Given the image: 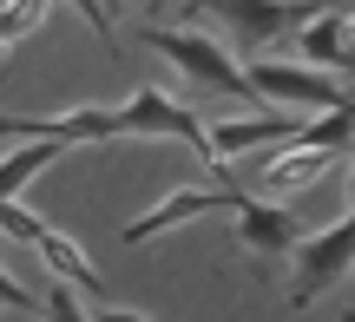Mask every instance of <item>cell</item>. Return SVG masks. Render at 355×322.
Listing matches in <instances>:
<instances>
[{
	"instance_id": "6da1fadb",
	"label": "cell",
	"mask_w": 355,
	"mask_h": 322,
	"mask_svg": "<svg viewBox=\"0 0 355 322\" xmlns=\"http://www.w3.org/2000/svg\"><path fill=\"white\" fill-rule=\"evenodd\" d=\"M322 0H184V20L224 26V39L237 46V60L263 53L270 39H290L303 20H316Z\"/></svg>"
},
{
	"instance_id": "7a4b0ae2",
	"label": "cell",
	"mask_w": 355,
	"mask_h": 322,
	"mask_svg": "<svg viewBox=\"0 0 355 322\" xmlns=\"http://www.w3.org/2000/svg\"><path fill=\"white\" fill-rule=\"evenodd\" d=\"M139 39H145L152 53H165V60H171L198 92H217V99H237V105H263V99H257V86H250V73H243V60H237L230 46H217V39L191 33V26H178V33H165V26H145Z\"/></svg>"
},
{
	"instance_id": "3957f363",
	"label": "cell",
	"mask_w": 355,
	"mask_h": 322,
	"mask_svg": "<svg viewBox=\"0 0 355 322\" xmlns=\"http://www.w3.org/2000/svg\"><path fill=\"white\" fill-rule=\"evenodd\" d=\"M243 73H250L257 99H283V105H343L349 86H336V73H322V66H296V60H270V53H250L243 60Z\"/></svg>"
},
{
	"instance_id": "277c9868",
	"label": "cell",
	"mask_w": 355,
	"mask_h": 322,
	"mask_svg": "<svg viewBox=\"0 0 355 322\" xmlns=\"http://www.w3.org/2000/svg\"><path fill=\"white\" fill-rule=\"evenodd\" d=\"M125 132H152V138H178V145H191V152L211 165V132L198 125V118L184 112L178 99H165L158 86H139V99L132 105H119L112 112V138H125Z\"/></svg>"
},
{
	"instance_id": "5b68a950",
	"label": "cell",
	"mask_w": 355,
	"mask_h": 322,
	"mask_svg": "<svg viewBox=\"0 0 355 322\" xmlns=\"http://www.w3.org/2000/svg\"><path fill=\"white\" fill-rule=\"evenodd\" d=\"M296 289H290V303H309V296H322V289L336 283V276L355 263V217H343L336 231H316V237H296Z\"/></svg>"
},
{
	"instance_id": "8992f818",
	"label": "cell",
	"mask_w": 355,
	"mask_h": 322,
	"mask_svg": "<svg viewBox=\"0 0 355 322\" xmlns=\"http://www.w3.org/2000/svg\"><path fill=\"white\" fill-rule=\"evenodd\" d=\"M309 118L303 112H257V118H230V125L211 132V165H230L243 152H263V145H296Z\"/></svg>"
},
{
	"instance_id": "52a82bcc",
	"label": "cell",
	"mask_w": 355,
	"mask_h": 322,
	"mask_svg": "<svg viewBox=\"0 0 355 322\" xmlns=\"http://www.w3.org/2000/svg\"><path fill=\"white\" fill-rule=\"evenodd\" d=\"M290 46L303 53V66H322V73H355V46H349L343 7H322L316 20H303V26L290 33Z\"/></svg>"
},
{
	"instance_id": "ba28073f",
	"label": "cell",
	"mask_w": 355,
	"mask_h": 322,
	"mask_svg": "<svg viewBox=\"0 0 355 322\" xmlns=\"http://www.w3.org/2000/svg\"><path fill=\"white\" fill-rule=\"evenodd\" d=\"M296 237H303V224H296L290 211L263 204V197H243V211H237V244L243 250H257V257H290Z\"/></svg>"
},
{
	"instance_id": "9c48e42d",
	"label": "cell",
	"mask_w": 355,
	"mask_h": 322,
	"mask_svg": "<svg viewBox=\"0 0 355 322\" xmlns=\"http://www.w3.org/2000/svg\"><path fill=\"white\" fill-rule=\"evenodd\" d=\"M204 211H243V191H171L158 211H145L139 224H125V244H145V237L171 231V224H191Z\"/></svg>"
},
{
	"instance_id": "30bf717a",
	"label": "cell",
	"mask_w": 355,
	"mask_h": 322,
	"mask_svg": "<svg viewBox=\"0 0 355 322\" xmlns=\"http://www.w3.org/2000/svg\"><path fill=\"white\" fill-rule=\"evenodd\" d=\"M336 158H343V152H329V145H296L290 158H270V165H263L257 191H263V197H290V191H303V184H316L322 171H336Z\"/></svg>"
},
{
	"instance_id": "8fae6325",
	"label": "cell",
	"mask_w": 355,
	"mask_h": 322,
	"mask_svg": "<svg viewBox=\"0 0 355 322\" xmlns=\"http://www.w3.org/2000/svg\"><path fill=\"white\" fill-rule=\"evenodd\" d=\"M33 250H40V257H46V263H53V276H60V283H73V289H86V296H92V303H105V276H99V270H92V263H86V257H79V250H73V244H66V237H60V231H46V237H40V244H33Z\"/></svg>"
},
{
	"instance_id": "7c38bea8",
	"label": "cell",
	"mask_w": 355,
	"mask_h": 322,
	"mask_svg": "<svg viewBox=\"0 0 355 322\" xmlns=\"http://www.w3.org/2000/svg\"><path fill=\"white\" fill-rule=\"evenodd\" d=\"M60 152H66V138H26L13 158H0V204H7V197H20V184H33Z\"/></svg>"
},
{
	"instance_id": "4fadbf2b",
	"label": "cell",
	"mask_w": 355,
	"mask_h": 322,
	"mask_svg": "<svg viewBox=\"0 0 355 322\" xmlns=\"http://www.w3.org/2000/svg\"><path fill=\"white\" fill-rule=\"evenodd\" d=\"M40 20H46V0H7V7H0V46L26 39Z\"/></svg>"
},
{
	"instance_id": "5bb4252c",
	"label": "cell",
	"mask_w": 355,
	"mask_h": 322,
	"mask_svg": "<svg viewBox=\"0 0 355 322\" xmlns=\"http://www.w3.org/2000/svg\"><path fill=\"white\" fill-rule=\"evenodd\" d=\"M0 138H66L60 118H0Z\"/></svg>"
},
{
	"instance_id": "9a60e30c",
	"label": "cell",
	"mask_w": 355,
	"mask_h": 322,
	"mask_svg": "<svg viewBox=\"0 0 355 322\" xmlns=\"http://www.w3.org/2000/svg\"><path fill=\"white\" fill-rule=\"evenodd\" d=\"M0 310H33V296H26V289L13 283L7 270H0Z\"/></svg>"
},
{
	"instance_id": "2e32d148",
	"label": "cell",
	"mask_w": 355,
	"mask_h": 322,
	"mask_svg": "<svg viewBox=\"0 0 355 322\" xmlns=\"http://www.w3.org/2000/svg\"><path fill=\"white\" fill-rule=\"evenodd\" d=\"M46 310H53V316H79V303H73V289H53Z\"/></svg>"
},
{
	"instance_id": "e0dca14e",
	"label": "cell",
	"mask_w": 355,
	"mask_h": 322,
	"mask_svg": "<svg viewBox=\"0 0 355 322\" xmlns=\"http://www.w3.org/2000/svg\"><path fill=\"white\" fill-rule=\"evenodd\" d=\"M349 217H355V178H349Z\"/></svg>"
},
{
	"instance_id": "ac0fdd59",
	"label": "cell",
	"mask_w": 355,
	"mask_h": 322,
	"mask_svg": "<svg viewBox=\"0 0 355 322\" xmlns=\"http://www.w3.org/2000/svg\"><path fill=\"white\" fill-rule=\"evenodd\" d=\"M349 46H355V26H349Z\"/></svg>"
}]
</instances>
